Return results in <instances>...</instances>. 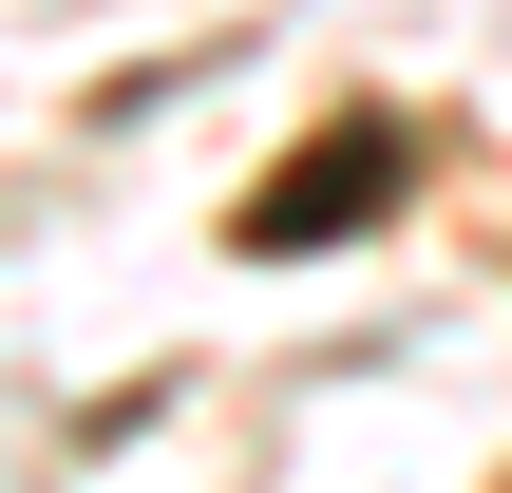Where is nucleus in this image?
Returning <instances> with one entry per match:
<instances>
[{"mask_svg": "<svg viewBox=\"0 0 512 493\" xmlns=\"http://www.w3.org/2000/svg\"><path fill=\"white\" fill-rule=\"evenodd\" d=\"M399 209V133H323V171L304 190H266L247 209V247H342V228H380Z\"/></svg>", "mask_w": 512, "mask_h": 493, "instance_id": "f257e3e1", "label": "nucleus"}]
</instances>
